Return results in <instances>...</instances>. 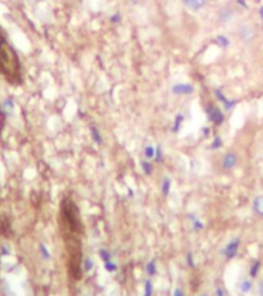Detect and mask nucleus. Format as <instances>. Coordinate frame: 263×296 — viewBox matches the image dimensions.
Here are the masks:
<instances>
[{
  "mask_svg": "<svg viewBox=\"0 0 263 296\" xmlns=\"http://www.w3.org/2000/svg\"><path fill=\"white\" fill-rule=\"evenodd\" d=\"M100 256H102V259L105 261V263L111 261V253L108 252V250H105V249H102V250H100Z\"/></svg>",
  "mask_w": 263,
  "mask_h": 296,
  "instance_id": "18",
  "label": "nucleus"
},
{
  "mask_svg": "<svg viewBox=\"0 0 263 296\" xmlns=\"http://www.w3.org/2000/svg\"><path fill=\"white\" fill-rule=\"evenodd\" d=\"M214 42H215V45H219L220 48H230V46H231V40H230V37L223 36V34H219V36H215Z\"/></svg>",
  "mask_w": 263,
  "mask_h": 296,
  "instance_id": "11",
  "label": "nucleus"
},
{
  "mask_svg": "<svg viewBox=\"0 0 263 296\" xmlns=\"http://www.w3.org/2000/svg\"><path fill=\"white\" fill-rule=\"evenodd\" d=\"M120 14L119 13H116V14H112L111 16V22H112V23H119V22H120Z\"/></svg>",
  "mask_w": 263,
  "mask_h": 296,
  "instance_id": "23",
  "label": "nucleus"
},
{
  "mask_svg": "<svg viewBox=\"0 0 263 296\" xmlns=\"http://www.w3.org/2000/svg\"><path fill=\"white\" fill-rule=\"evenodd\" d=\"M39 252H40V256H42V259H45V261H48V259L51 258V253H50L48 247L45 246L43 243H42V244H39Z\"/></svg>",
  "mask_w": 263,
  "mask_h": 296,
  "instance_id": "14",
  "label": "nucleus"
},
{
  "mask_svg": "<svg viewBox=\"0 0 263 296\" xmlns=\"http://www.w3.org/2000/svg\"><path fill=\"white\" fill-rule=\"evenodd\" d=\"M236 17H237V9L233 5H223L217 9V13H215V22L222 26L233 23Z\"/></svg>",
  "mask_w": 263,
  "mask_h": 296,
  "instance_id": "3",
  "label": "nucleus"
},
{
  "mask_svg": "<svg viewBox=\"0 0 263 296\" xmlns=\"http://www.w3.org/2000/svg\"><path fill=\"white\" fill-rule=\"evenodd\" d=\"M238 247H240V238L236 236V238H233V240L226 244V247H225V256H226V258H233V256H236Z\"/></svg>",
  "mask_w": 263,
  "mask_h": 296,
  "instance_id": "7",
  "label": "nucleus"
},
{
  "mask_svg": "<svg viewBox=\"0 0 263 296\" xmlns=\"http://www.w3.org/2000/svg\"><path fill=\"white\" fill-rule=\"evenodd\" d=\"M89 132H91V137H93V140L97 143V144H102V135L99 132V129L96 126H91L89 128Z\"/></svg>",
  "mask_w": 263,
  "mask_h": 296,
  "instance_id": "15",
  "label": "nucleus"
},
{
  "mask_svg": "<svg viewBox=\"0 0 263 296\" xmlns=\"http://www.w3.org/2000/svg\"><path fill=\"white\" fill-rule=\"evenodd\" d=\"M154 270H156V264H154V261H151V263L148 264V273H150V275H154Z\"/></svg>",
  "mask_w": 263,
  "mask_h": 296,
  "instance_id": "22",
  "label": "nucleus"
},
{
  "mask_svg": "<svg viewBox=\"0 0 263 296\" xmlns=\"http://www.w3.org/2000/svg\"><path fill=\"white\" fill-rule=\"evenodd\" d=\"M131 2H135V0H131Z\"/></svg>",
  "mask_w": 263,
  "mask_h": 296,
  "instance_id": "25",
  "label": "nucleus"
},
{
  "mask_svg": "<svg viewBox=\"0 0 263 296\" xmlns=\"http://www.w3.org/2000/svg\"><path fill=\"white\" fill-rule=\"evenodd\" d=\"M208 114H210V120L214 124H220L223 121V112L217 106H210L208 108Z\"/></svg>",
  "mask_w": 263,
  "mask_h": 296,
  "instance_id": "8",
  "label": "nucleus"
},
{
  "mask_svg": "<svg viewBox=\"0 0 263 296\" xmlns=\"http://www.w3.org/2000/svg\"><path fill=\"white\" fill-rule=\"evenodd\" d=\"M169 184H171V180L168 177H165L163 181H162V193H163L165 197L169 193Z\"/></svg>",
  "mask_w": 263,
  "mask_h": 296,
  "instance_id": "16",
  "label": "nucleus"
},
{
  "mask_svg": "<svg viewBox=\"0 0 263 296\" xmlns=\"http://www.w3.org/2000/svg\"><path fill=\"white\" fill-rule=\"evenodd\" d=\"M156 152H157V147L151 143H148L145 147H143V158L145 160H150V161H154L156 158Z\"/></svg>",
  "mask_w": 263,
  "mask_h": 296,
  "instance_id": "10",
  "label": "nucleus"
},
{
  "mask_svg": "<svg viewBox=\"0 0 263 296\" xmlns=\"http://www.w3.org/2000/svg\"><path fill=\"white\" fill-rule=\"evenodd\" d=\"M236 37L238 39V42H242L243 45H251L253 42H256L257 39V29L254 25L251 23H240L236 29Z\"/></svg>",
  "mask_w": 263,
  "mask_h": 296,
  "instance_id": "1",
  "label": "nucleus"
},
{
  "mask_svg": "<svg viewBox=\"0 0 263 296\" xmlns=\"http://www.w3.org/2000/svg\"><path fill=\"white\" fill-rule=\"evenodd\" d=\"M83 267H85V270H86V272L93 269V259L86 258V259H85V264H83Z\"/></svg>",
  "mask_w": 263,
  "mask_h": 296,
  "instance_id": "21",
  "label": "nucleus"
},
{
  "mask_svg": "<svg viewBox=\"0 0 263 296\" xmlns=\"http://www.w3.org/2000/svg\"><path fill=\"white\" fill-rule=\"evenodd\" d=\"M237 289L242 293H249L253 289H256V284L251 281L249 278H242L237 282Z\"/></svg>",
  "mask_w": 263,
  "mask_h": 296,
  "instance_id": "9",
  "label": "nucleus"
},
{
  "mask_svg": "<svg viewBox=\"0 0 263 296\" xmlns=\"http://www.w3.org/2000/svg\"><path fill=\"white\" fill-rule=\"evenodd\" d=\"M194 92V86L189 83H176L173 86V94L176 95H189Z\"/></svg>",
  "mask_w": 263,
  "mask_h": 296,
  "instance_id": "5",
  "label": "nucleus"
},
{
  "mask_svg": "<svg viewBox=\"0 0 263 296\" xmlns=\"http://www.w3.org/2000/svg\"><path fill=\"white\" fill-rule=\"evenodd\" d=\"M184 6L192 13H199V11L205 9L208 6V0H182Z\"/></svg>",
  "mask_w": 263,
  "mask_h": 296,
  "instance_id": "4",
  "label": "nucleus"
},
{
  "mask_svg": "<svg viewBox=\"0 0 263 296\" xmlns=\"http://www.w3.org/2000/svg\"><path fill=\"white\" fill-rule=\"evenodd\" d=\"M238 163H240V157L233 149L223 152L220 155V158H219V167L222 169V172H225V174L233 172V170L238 166Z\"/></svg>",
  "mask_w": 263,
  "mask_h": 296,
  "instance_id": "2",
  "label": "nucleus"
},
{
  "mask_svg": "<svg viewBox=\"0 0 263 296\" xmlns=\"http://www.w3.org/2000/svg\"><path fill=\"white\" fill-rule=\"evenodd\" d=\"M256 293H257V296H263V276H260L259 279H257V282H256Z\"/></svg>",
  "mask_w": 263,
  "mask_h": 296,
  "instance_id": "17",
  "label": "nucleus"
},
{
  "mask_svg": "<svg viewBox=\"0 0 263 296\" xmlns=\"http://www.w3.org/2000/svg\"><path fill=\"white\" fill-rule=\"evenodd\" d=\"M2 109H3V112L6 114V115H11V114L14 112V101H13V98H11V97L5 98V101L2 103Z\"/></svg>",
  "mask_w": 263,
  "mask_h": 296,
  "instance_id": "12",
  "label": "nucleus"
},
{
  "mask_svg": "<svg viewBox=\"0 0 263 296\" xmlns=\"http://www.w3.org/2000/svg\"><path fill=\"white\" fill-rule=\"evenodd\" d=\"M105 267L108 272H116L117 270V266L112 263V261H108V263H105Z\"/></svg>",
  "mask_w": 263,
  "mask_h": 296,
  "instance_id": "20",
  "label": "nucleus"
},
{
  "mask_svg": "<svg viewBox=\"0 0 263 296\" xmlns=\"http://www.w3.org/2000/svg\"><path fill=\"white\" fill-rule=\"evenodd\" d=\"M140 166H142V169H143V172H145V175H153V172H154V166H153V161H150V160H143L140 161Z\"/></svg>",
  "mask_w": 263,
  "mask_h": 296,
  "instance_id": "13",
  "label": "nucleus"
},
{
  "mask_svg": "<svg viewBox=\"0 0 263 296\" xmlns=\"http://www.w3.org/2000/svg\"><path fill=\"white\" fill-rule=\"evenodd\" d=\"M259 14H260V17L263 19V6H262V8L259 9Z\"/></svg>",
  "mask_w": 263,
  "mask_h": 296,
  "instance_id": "24",
  "label": "nucleus"
},
{
  "mask_svg": "<svg viewBox=\"0 0 263 296\" xmlns=\"http://www.w3.org/2000/svg\"><path fill=\"white\" fill-rule=\"evenodd\" d=\"M145 296H153V284L150 281L145 284Z\"/></svg>",
  "mask_w": 263,
  "mask_h": 296,
  "instance_id": "19",
  "label": "nucleus"
},
{
  "mask_svg": "<svg viewBox=\"0 0 263 296\" xmlns=\"http://www.w3.org/2000/svg\"><path fill=\"white\" fill-rule=\"evenodd\" d=\"M251 212L257 218H263V195H259L251 203Z\"/></svg>",
  "mask_w": 263,
  "mask_h": 296,
  "instance_id": "6",
  "label": "nucleus"
}]
</instances>
